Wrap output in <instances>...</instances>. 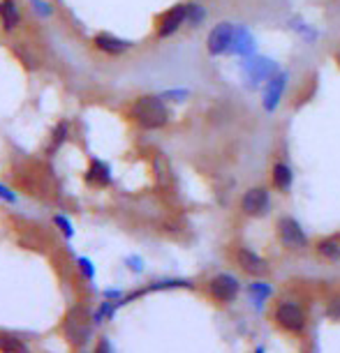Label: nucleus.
<instances>
[{"mask_svg":"<svg viewBox=\"0 0 340 353\" xmlns=\"http://www.w3.org/2000/svg\"><path fill=\"white\" fill-rule=\"evenodd\" d=\"M130 118L142 130H162L169 125V106L160 95H142L130 106Z\"/></svg>","mask_w":340,"mask_h":353,"instance_id":"1","label":"nucleus"},{"mask_svg":"<svg viewBox=\"0 0 340 353\" xmlns=\"http://www.w3.org/2000/svg\"><path fill=\"white\" fill-rule=\"evenodd\" d=\"M273 321H276L278 328H283L285 332H294V335H299V332H303L305 325H308V316H305L301 305L283 301L276 305V310H273Z\"/></svg>","mask_w":340,"mask_h":353,"instance_id":"2","label":"nucleus"},{"mask_svg":"<svg viewBox=\"0 0 340 353\" xmlns=\"http://www.w3.org/2000/svg\"><path fill=\"white\" fill-rule=\"evenodd\" d=\"M276 236L280 245L290 252H301L308 248V236H305L303 226L299 224V219L285 215L276 222Z\"/></svg>","mask_w":340,"mask_h":353,"instance_id":"3","label":"nucleus"},{"mask_svg":"<svg viewBox=\"0 0 340 353\" xmlns=\"http://www.w3.org/2000/svg\"><path fill=\"white\" fill-rule=\"evenodd\" d=\"M234 35H236V26L232 21H220L211 28L209 37H206V53L213 58L227 56L234 44Z\"/></svg>","mask_w":340,"mask_h":353,"instance_id":"4","label":"nucleus"},{"mask_svg":"<svg viewBox=\"0 0 340 353\" xmlns=\"http://www.w3.org/2000/svg\"><path fill=\"white\" fill-rule=\"evenodd\" d=\"M188 23V3H176L174 8L164 10L155 21V37L167 39L176 35L183 26Z\"/></svg>","mask_w":340,"mask_h":353,"instance_id":"5","label":"nucleus"},{"mask_svg":"<svg viewBox=\"0 0 340 353\" xmlns=\"http://www.w3.org/2000/svg\"><path fill=\"white\" fill-rule=\"evenodd\" d=\"M241 293V282L229 272H218L209 279V296L220 305L234 303Z\"/></svg>","mask_w":340,"mask_h":353,"instance_id":"6","label":"nucleus"},{"mask_svg":"<svg viewBox=\"0 0 340 353\" xmlns=\"http://www.w3.org/2000/svg\"><path fill=\"white\" fill-rule=\"evenodd\" d=\"M269 210H271V192H269V188L257 185V188H250L248 192H243L241 212L245 217L257 219V217H264Z\"/></svg>","mask_w":340,"mask_h":353,"instance_id":"7","label":"nucleus"},{"mask_svg":"<svg viewBox=\"0 0 340 353\" xmlns=\"http://www.w3.org/2000/svg\"><path fill=\"white\" fill-rule=\"evenodd\" d=\"M287 81H290V74L283 70H278L269 81L264 83V92H262V106L266 113H273L278 111L280 102L285 97V90H287Z\"/></svg>","mask_w":340,"mask_h":353,"instance_id":"8","label":"nucleus"},{"mask_svg":"<svg viewBox=\"0 0 340 353\" xmlns=\"http://www.w3.org/2000/svg\"><path fill=\"white\" fill-rule=\"evenodd\" d=\"M91 314L86 310H72L68 314V321H65V335H68L70 344H84L86 339L91 337Z\"/></svg>","mask_w":340,"mask_h":353,"instance_id":"9","label":"nucleus"},{"mask_svg":"<svg viewBox=\"0 0 340 353\" xmlns=\"http://www.w3.org/2000/svg\"><path fill=\"white\" fill-rule=\"evenodd\" d=\"M234 259H236L238 268L250 277H264L266 272H269V261H266L264 256H259L257 252L250 248H238Z\"/></svg>","mask_w":340,"mask_h":353,"instance_id":"10","label":"nucleus"},{"mask_svg":"<svg viewBox=\"0 0 340 353\" xmlns=\"http://www.w3.org/2000/svg\"><path fill=\"white\" fill-rule=\"evenodd\" d=\"M93 46H95L97 51L106 53V56H123L125 51H130V42L123 37H116L113 32H97L95 37H93Z\"/></svg>","mask_w":340,"mask_h":353,"instance_id":"11","label":"nucleus"},{"mask_svg":"<svg viewBox=\"0 0 340 353\" xmlns=\"http://www.w3.org/2000/svg\"><path fill=\"white\" fill-rule=\"evenodd\" d=\"M294 185V169L285 162V159H278L271 166V188L278 190L280 194H287Z\"/></svg>","mask_w":340,"mask_h":353,"instance_id":"12","label":"nucleus"},{"mask_svg":"<svg viewBox=\"0 0 340 353\" xmlns=\"http://www.w3.org/2000/svg\"><path fill=\"white\" fill-rule=\"evenodd\" d=\"M86 183L91 188H109L111 185V166L102 162V159L93 157L91 164H88V171H86Z\"/></svg>","mask_w":340,"mask_h":353,"instance_id":"13","label":"nucleus"},{"mask_svg":"<svg viewBox=\"0 0 340 353\" xmlns=\"http://www.w3.org/2000/svg\"><path fill=\"white\" fill-rule=\"evenodd\" d=\"M229 53H234V56H243V58H250L252 53H255V39H252L248 28H243V26H236L234 44H232Z\"/></svg>","mask_w":340,"mask_h":353,"instance_id":"14","label":"nucleus"},{"mask_svg":"<svg viewBox=\"0 0 340 353\" xmlns=\"http://www.w3.org/2000/svg\"><path fill=\"white\" fill-rule=\"evenodd\" d=\"M0 21H3L5 30H15L19 21H21V12H19L15 0H0Z\"/></svg>","mask_w":340,"mask_h":353,"instance_id":"15","label":"nucleus"},{"mask_svg":"<svg viewBox=\"0 0 340 353\" xmlns=\"http://www.w3.org/2000/svg\"><path fill=\"white\" fill-rule=\"evenodd\" d=\"M315 252L326 261H338L340 259V238L336 236H326L322 241L315 243Z\"/></svg>","mask_w":340,"mask_h":353,"instance_id":"16","label":"nucleus"},{"mask_svg":"<svg viewBox=\"0 0 340 353\" xmlns=\"http://www.w3.org/2000/svg\"><path fill=\"white\" fill-rule=\"evenodd\" d=\"M0 353H30V351L19 335L8 330H0Z\"/></svg>","mask_w":340,"mask_h":353,"instance_id":"17","label":"nucleus"},{"mask_svg":"<svg viewBox=\"0 0 340 353\" xmlns=\"http://www.w3.org/2000/svg\"><path fill=\"white\" fill-rule=\"evenodd\" d=\"M68 132H70V128H68V123H58L56 128H53V132H51V145H49V152H56L61 145L68 141Z\"/></svg>","mask_w":340,"mask_h":353,"instance_id":"18","label":"nucleus"},{"mask_svg":"<svg viewBox=\"0 0 340 353\" xmlns=\"http://www.w3.org/2000/svg\"><path fill=\"white\" fill-rule=\"evenodd\" d=\"M206 19V10L204 5L199 3H188V26L190 28H199Z\"/></svg>","mask_w":340,"mask_h":353,"instance_id":"19","label":"nucleus"},{"mask_svg":"<svg viewBox=\"0 0 340 353\" xmlns=\"http://www.w3.org/2000/svg\"><path fill=\"white\" fill-rule=\"evenodd\" d=\"M250 296L255 298V303H264L266 298L271 296V284H266V282H255V284H250Z\"/></svg>","mask_w":340,"mask_h":353,"instance_id":"20","label":"nucleus"},{"mask_svg":"<svg viewBox=\"0 0 340 353\" xmlns=\"http://www.w3.org/2000/svg\"><path fill=\"white\" fill-rule=\"evenodd\" d=\"M326 316L333 319V321H340V296L331 298V301H329V307H326Z\"/></svg>","mask_w":340,"mask_h":353,"instance_id":"21","label":"nucleus"},{"mask_svg":"<svg viewBox=\"0 0 340 353\" xmlns=\"http://www.w3.org/2000/svg\"><path fill=\"white\" fill-rule=\"evenodd\" d=\"M53 224L61 226V231L65 233V238H72V236H75V229H72V224H70L63 215H56V217H53Z\"/></svg>","mask_w":340,"mask_h":353,"instance_id":"22","label":"nucleus"},{"mask_svg":"<svg viewBox=\"0 0 340 353\" xmlns=\"http://www.w3.org/2000/svg\"><path fill=\"white\" fill-rule=\"evenodd\" d=\"M190 92L188 90H167V92H162V99H174V102H183L185 97H188Z\"/></svg>","mask_w":340,"mask_h":353,"instance_id":"23","label":"nucleus"},{"mask_svg":"<svg viewBox=\"0 0 340 353\" xmlns=\"http://www.w3.org/2000/svg\"><path fill=\"white\" fill-rule=\"evenodd\" d=\"M0 199H3V201H8V203H17V194L10 188H5L3 183H0Z\"/></svg>","mask_w":340,"mask_h":353,"instance_id":"24","label":"nucleus"},{"mask_svg":"<svg viewBox=\"0 0 340 353\" xmlns=\"http://www.w3.org/2000/svg\"><path fill=\"white\" fill-rule=\"evenodd\" d=\"M95 353H113V346L106 337H100V342L95 344Z\"/></svg>","mask_w":340,"mask_h":353,"instance_id":"25","label":"nucleus"},{"mask_svg":"<svg viewBox=\"0 0 340 353\" xmlns=\"http://www.w3.org/2000/svg\"><path fill=\"white\" fill-rule=\"evenodd\" d=\"M79 265H82V270H84V275L93 279L95 277V268H93V263L88 261V259H79Z\"/></svg>","mask_w":340,"mask_h":353,"instance_id":"26","label":"nucleus"},{"mask_svg":"<svg viewBox=\"0 0 340 353\" xmlns=\"http://www.w3.org/2000/svg\"><path fill=\"white\" fill-rule=\"evenodd\" d=\"M32 5H35V10H37L42 17H49V14H51V8H49L46 3H42V0H32Z\"/></svg>","mask_w":340,"mask_h":353,"instance_id":"27","label":"nucleus"},{"mask_svg":"<svg viewBox=\"0 0 340 353\" xmlns=\"http://www.w3.org/2000/svg\"><path fill=\"white\" fill-rule=\"evenodd\" d=\"M333 63H336V68L340 70V49H338L336 53H333Z\"/></svg>","mask_w":340,"mask_h":353,"instance_id":"28","label":"nucleus"},{"mask_svg":"<svg viewBox=\"0 0 340 353\" xmlns=\"http://www.w3.org/2000/svg\"><path fill=\"white\" fill-rule=\"evenodd\" d=\"M255 353H264V349H257V351H255Z\"/></svg>","mask_w":340,"mask_h":353,"instance_id":"29","label":"nucleus"}]
</instances>
